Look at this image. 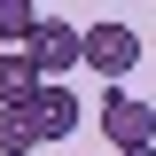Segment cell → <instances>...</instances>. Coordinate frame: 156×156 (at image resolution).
<instances>
[{
  "label": "cell",
  "mask_w": 156,
  "mask_h": 156,
  "mask_svg": "<svg viewBox=\"0 0 156 156\" xmlns=\"http://www.w3.org/2000/svg\"><path fill=\"white\" fill-rule=\"evenodd\" d=\"M31 62H39V78H47V86H62V70H78V62H86V31H78V23H62V16H39Z\"/></svg>",
  "instance_id": "cell-2"
},
{
  "label": "cell",
  "mask_w": 156,
  "mask_h": 156,
  "mask_svg": "<svg viewBox=\"0 0 156 156\" xmlns=\"http://www.w3.org/2000/svg\"><path fill=\"white\" fill-rule=\"evenodd\" d=\"M133 62H140V31H133V23L101 16L94 31H86V70H94V78H125Z\"/></svg>",
  "instance_id": "cell-3"
},
{
  "label": "cell",
  "mask_w": 156,
  "mask_h": 156,
  "mask_svg": "<svg viewBox=\"0 0 156 156\" xmlns=\"http://www.w3.org/2000/svg\"><path fill=\"white\" fill-rule=\"evenodd\" d=\"M39 86H47V78H39L31 55H0V109H31Z\"/></svg>",
  "instance_id": "cell-5"
},
{
  "label": "cell",
  "mask_w": 156,
  "mask_h": 156,
  "mask_svg": "<svg viewBox=\"0 0 156 156\" xmlns=\"http://www.w3.org/2000/svg\"><path fill=\"white\" fill-rule=\"evenodd\" d=\"M23 117H31V133H39V140H70L86 109H78V94H70V86H39Z\"/></svg>",
  "instance_id": "cell-4"
},
{
  "label": "cell",
  "mask_w": 156,
  "mask_h": 156,
  "mask_svg": "<svg viewBox=\"0 0 156 156\" xmlns=\"http://www.w3.org/2000/svg\"><path fill=\"white\" fill-rule=\"evenodd\" d=\"M101 133H109L117 156L156 148V101H140V94H109V101H101Z\"/></svg>",
  "instance_id": "cell-1"
},
{
  "label": "cell",
  "mask_w": 156,
  "mask_h": 156,
  "mask_svg": "<svg viewBox=\"0 0 156 156\" xmlns=\"http://www.w3.org/2000/svg\"><path fill=\"white\" fill-rule=\"evenodd\" d=\"M140 156H156V148H140Z\"/></svg>",
  "instance_id": "cell-8"
},
{
  "label": "cell",
  "mask_w": 156,
  "mask_h": 156,
  "mask_svg": "<svg viewBox=\"0 0 156 156\" xmlns=\"http://www.w3.org/2000/svg\"><path fill=\"white\" fill-rule=\"evenodd\" d=\"M31 148H39L31 117H23V109H0V156H31Z\"/></svg>",
  "instance_id": "cell-7"
},
{
  "label": "cell",
  "mask_w": 156,
  "mask_h": 156,
  "mask_svg": "<svg viewBox=\"0 0 156 156\" xmlns=\"http://www.w3.org/2000/svg\"><path fill=\"white\" fill-rule=\"evenodd\" d=\"M0 39H8V55H31V39H39V8L31 0H0Z\"/></svg>",
  "instance_id": "cell-6"
}]
</instances>
